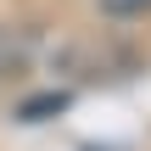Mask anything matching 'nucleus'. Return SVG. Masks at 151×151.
Wrapping results in <instances>:
<instances>
[{"label": "nucleus", "instance_id": "f03ea898", "mask_svg": "<svg viewBox=\"0 0 151 151\" xmlns=\"http://www.w3.org/2000/svg\"><path fill=\"white\" fill-rule=\"evenodd\" d=\"M101 17H112V22H134V17H151V0H90Z\"/></svg>", "mask_w": 151, "mask_h": 151}, {"label": "nucleus", "instance_id": "f257e3e1", "mask_svg": "<svg viewBox=\"0 0 151 151\" xmlns=\"http://www.w3.org/2000/svg\"><path fill=\"white\" fill-rule=\"evenodd\" d=\"M62 106H67V90H45V95H28V101L17 106V118H22V123H45V118L62 112Z\"/></svg>", "mask_w": 151, "mask_h": 151}]
</instances>
